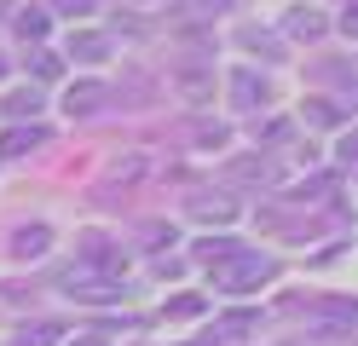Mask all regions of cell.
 I'll return each mask as SVG.
<instances>
[{
  "label": "cell",
  "mask_w": 358,
  "mask_h": 346,
  "mask_svg": "<svg viewBox=\"0 0 358 346\" xmlns=\"http://www.w3.org/2000/svg\"><path fill=\"white\" fill-rule=\"evenodd\" d=\"M208 277H214V289H226V294H255L260 283H272V277H278V260H272V254H260V248H237L220 266H208Z\"/></svg>",
  "instance_id": "1"
},
{
  "label": "cell",
  "mask_w": 358,
  "mask_h": 346,
  "mask_svg": "<svg viewBox=\"0 0 358 346\" xmlns=\"http://www.w3.org/2000/svg\"><path fill=\"white\" fill-rule=\"evenodd\" d=\"M231 104L237 110H260V104H272V87H266L255 69H231Z\"/></svg>",
  "instance_id": "2"
},
{
  "label": "cell",
  "mask_w": 358,
  "mask_h": 346,
  "mask_svg": "<svg viewBox=\"0 0 358 346\" xmlns=\"http://www.w3.org/2000/svg\"><path fill=\"white\" fill-rule=\"evenodd\" d=\"M47 127H41V122H17V127H6V133H0V156H29V150H41V145H47Z\"/></svg>",
  "instance_id": "3"
},
{
  "label": "cell",
  "mask_w": 358,
  "mask_h": 346,
  "mask_svg": "<svg viewBox=\"0 0 358 346\" xmlns=\"http://www.w3.org/2000/svg\"><path fill=\"white\" fill-rule=\"evenodd\" d=\"M110 104V87L104 81H76L70 92H64V110H70V115H99Z\"/></svg>",
  "instance_id": "4"
},
{
  "label": "cell",
  "mask_w": 358,
  "mask_h": 346,
  "mask_svg": "<svg viewBox=\"0 0 358 346\" xmlns=\"http://www.w3.org/2000/svg\"><path fill=\"white\" fill-rule=\"evenodd\" d=\"M283 29H289V41H324V29H329V17H324L318 6H289V17H283Z\"/></svg>",
  "instance_id": "5"
},
{
  "label": "cell",
  "mask_w": 358,
  "mask_h": 346,
  "mask_svg": "<svg viewBox=\"0 0 358 346\" xmlns=\"http://www.w3.org/2000/svg\"><path fill=\"white\" fill-rule=\"evenodd\" d=\"M52 248V231L47 225H17L12 231V260H41Z\"/></svg>",
  "instance_id": "6"
},
{
  "label": "cell",
  "mask_w": 358,
  "mask_h": 346,
  "mask_svg": "<svg viewBox=\"0 0 358 346\" xmlns=\"http://www.w3.org/2000/svg\"><path fill=\"white\" fill-rule=\"evenodd\" d=\"M81 260L93 266V271H122V248H110V237L87 231V237H81Z\"/></svg>",
  "instance_id": "7"
},
{
  "label": "cell",
  "mask_w": 358,
  "mask_h": 346,
  "mask_svg": "<svg viewBox=\"0 0 358 346\" xmlns=\"http://www.w3.org/2000/svg\"><path fill=\"white\" fill-rule=\"evenodd\" d=\"M70 58H76V64H104V58H110V35H99V29L70 35Z\"/></svg>",
  "instance_id": "8"
},
{
  "label": "cell",
  "mask_w": 358,
  "mask_h": 346,
  "mask_svg": "<svg viewBox=\"0 0 358 346\" xmlns=\"http://www.w3.org/2000/svg\"><path fill=\"white\" fill-rule=\"evenodd\" d=\"M70 294L76 300H122L116 277H70Z\"/></svg>",
  "instance_id": "9"
},
{
  "label": "cell",
  "mask_w": 358,
  "mask_h": 346,
  "mask_svg": "<svg viewBox=\"0 0 358 346\" xmlns=\"http://www.w3.org/2000/svg\"><path fill=\"white\" fill-rule=\"evenodd\" d=\"M6 115L12 122H35L41 115V87H12L6 92Z\"/></svg>",
  "instance_id": "10"
},
{
  "label": "cell",
  "mask_w": 358,
  "mask_h": 346,
  "mask_svg": "<svg viewBox=\"0 0 358 346\" xmlns=\"http://www.w3.org/2000/svg\"><path fill=\"white\" fill-rule=\"evenodd\" d=\"M173 87L185 92L191 104H203V99H214V75H208V69H179V75H173Z\"/></svg>",
  "instance_id": "11"
},
{
  "label": "cell",
  "mask_w": 358,
  "mask_h": 346,
  "mask_svg": "<svg viewBox=\"0 0 358 346\" xmlns=\"http://www.w3.org/2000/svg\"><path fill=\"white\" fill-rule=\"evenodd\" d=\"M12 29H17V41H47V6H17Z\"/></svg>",
  "instance_id": "12"
},
{
  "label": "cell",
  "mask_w": 358,
  "mask_h": 346,
  "mask_svg": "<svg viewBox=\"0 0 358 346\" xmlns=\"http://www.w3.org/2000/svg\"><path fill=\"white\" fill-rule=\"evenodd\" d=\"M231 179H249V185H272V179H278V168H272V156H243V161H231Z\"/></svg>",
  "instance_id": "13"
},
{
  "label": "cell",
  "mask_w": 358,
  "mask_h": 346,
  "mask_svg": "<svg viewBox=\"0 0 358 346\" xmlns=\"http://www.w3.org/2000/svg\"><path fill=\"white\" fill-rule=\"evenodd\" d=\"M318 317H324V323H358V300L335 294V300H324V306H318Z\"/></svg>",
  "instance_id": "14"
},
{
  "label": "cell",
  "mask_w": 358,
  "mask_h": 346,
  "mask_svg": "<svg viewBox=\"0 0 358 346\" xmlns=\"http://www.w3.org/2000/svg\"><path fill=\"white\" fill-rule=\"evenodd\" d=\"M243 243H231V237H208V243H196V260H203V266H220V260H226V254H237Z\"/></svg>",
  "instance_id": "15"
},
{
  "label": "cell",
  "mask_w": 358,
  "mask_h": 346,
  "mask_svg": "<svg viewBox=\"0 0 358 346\" xmlns=\"http://www.w3.org/2000/svg\"><path fill=\"white\" fill-rule=\"evenodd\" d=\"M237 41L249 46V52H266V58H278V41L266 35V29H255V23H243V29H237Z\"/></svg>",
  "instance_id": "16"
},
{
  "label": "cell",
  "mask_w": 358,
  "mask_h": 346,
  "mask_svg": "<svg viewBox=\"0 0 358 346\" xmlns=\"http://www.w3.org/2000/svg\"><path fill=\"white\" fill-rule=\"evenodd\" d=\"M58 335H64L58 323H29V329L17 335V346H58Z\"/></svg>",
  "instance_id": "17"
},
{
  "label": "cell",
  "mask_w": 358,
  "mask_h": 346,
  "mask_svg": "<svg viewBox=\"0 0 358 346\" xmlns=\"http://www.w3.org/2000/svg\"><path fill=\"white\" fill-rule=\"evenodd\" d=\"M196 214H203V219H231L237 202H231V196H214V202H196Z\"/></svg>",
  "instance_id": "18"
},
{
  "label": "cell",
  "mask_w": 358,
  "mask_h": 346,
  "mask_svg": "<svg viewBox=\"0 0 358 346\" xmlns=\"http://www.w3.org/2000/svg\"><path fill=\"white\" fill-rule=\"evenodd\" d=\"M203 312V294H179V300H168V317H196Z\"/></svg>",
  "instance_id": "19"
},
{
  "label": "cell",
  "mask_w": 358,
  "mask_h": 346,
  "mask_svg": "<svg viewBox=\"0 0 358 346\" xmlns=\"http://www.w3.org/2000/svg\"><path fill=\"white\" fill-rule=\"evenodd\" d=\"M52 6H58L64 17H87V12H99V0H52Z\"/></svg>",
  "instance_id": "20"
},
{
  "label": "cell",
  "mask_w": 358,
  "mask_h": 346,
  "mask_svg": "<svg viewBox=\"0 0 358 346\" xmlns=\"http://www.w3.org/2000/svg\"><path fill=\"white\" fill-rule=\"evenodd\" d=\"M29 58H35V75H58V58L47 52V46H35V52H29Z\"/></svg>",
  "instance_id": "21"
},
{
  "label": "cell",
  "mask_w": 358,
  "mask_h": 346,
  "mask_svg": "<svg viewBox=\"0 0 358 346\" xmlns=\"http://www.w3.org/2000/svg\"><path fill=\"white\" fill-rule=\"evenodd\" d=\"M335 156H341V161H358V127H352V133H341V145H335Z\"/></svg>",
  "instance_id": "22"
},
{
  "label": "cell",
  "mask_w": 358,
  "mask_h": 346,
  "mask_svg": "<svg viewBox=\"0 0 358 346\" xmlns=\"http://www.w3.org/2000/svg\"><path fill=\"white\" fill-rule=\"evenodd\" d=\"M196 145H214V150H220V145H226V127H208V122H203V127H196Z\"/></svg>",
  "instance_id": "23"
},
{
  "label": "cell",
  "mask_w": 358,
  "mask_h": 346,
  "mask_svg": "<svg viewBox=\"0 0 358 346\" xmlns=\"http://www.w3.org/2000/svg\"><path fill=\"white\" fill-rule=\"evenodd\" d=\"M341 35H347V41H358V0L341 12Z\"/></svg>",
  "instance_id": "24"
},
{
  "label": "cell",
  "mask_w": 358,
  "mask_h": 346,
  "mask_svg": "<svg viewBox=\"0 0 358 346\" xmlns=\"http://www.w3.org/2000/svg\"><path fill=\"white\" fill-rule=\"evenodd\" d=\"M76 346H104V340H76Z\"/></svg>",
  "instance_id": "25"
},
{
  "label": "cell",
  "mask_w": 358,
  "mask_h": 346,
  "mask_svg": "<svg viewBox=\"0 0 358 346\" xmlns=\"http://www.w3.org/2000/svg\"><path fill=\"white\" fill-rule=\"evenodd\" d=\"M191 346H214V335H208V340H191Z\"/></svg>",
  "instance_id": "26"
},
{
  "label": "cell",
  "mask_w": 358,
  "mask_h": 346,
  "mask_svg": "<svg viewBox=\"0 0 358 346\" xmlns=\"http://www.w3.org/2000/svg\"><path fill=\"white\" fill-rule=\"evenodd\" d=\"M0 75H6V58H0Z\"/></svg>",
  "instance_id": "27"
}]
</instances>
